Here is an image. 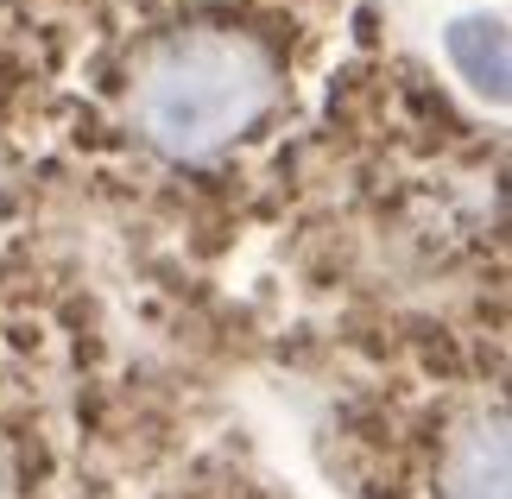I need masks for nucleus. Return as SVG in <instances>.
Returning <instances> with one entry per match:
<instances>
[{"label": "nucleus", "mask_w": 512, "mask_h": 499, "mask_svg": "<svg viewBox=\"0 0 512 499\" xmlns=\"http://www.w3.org/2000/svg\"><path fill=\"white\" fill-rule=\"evenodd\" d=\"M272 102V64L247 38L196 32L146 64L140 76V127L171 158H209L234 133H247Z\"/></svg>", "instance_id": "1"}, {"label": "nucleus", "mask_w": 512, "mask_h": 499, "mask_svg": "<svg viewBox=\"0 0 512 499\" xmlns=\"http://www.w3.org/2000/svg\"><path fill=\"white\" fill-rule=\"evenodd\" d=\"M443 499H506V417H475L443 462Z\"/></svg>", "instance_id": "2"}]
</instances>
